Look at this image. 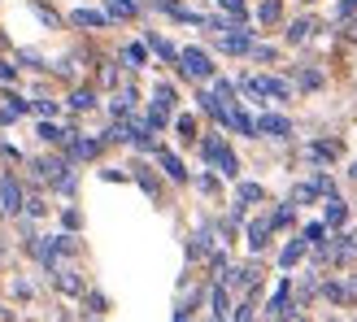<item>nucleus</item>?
Listing matches in <instances>:
<instances>
[{
  "label": "nucleus",
  "instance_id": "nucleus-1",
  "mask_svg": "<svg viewBox=\"0 0 357 322\" xmlns=\"http://www.w3.org/2000/svg\"><path fill=\"white\" fill-rule=\"evenodd\" d=\"M201 153H205V161H214V166L226 174V179H235V174H240V161H235V153L226 149V144H222L218 135H209V139L201 144Z\"/></svg>",
  "mask_w": 357,
  "mask_h": 322
},
{
  "label": "nucleus",
  "instance_id": "nucleus-2",
  "mask_svg": "<svg viewBox=\"0 0 357 322\" xmlns=\"http://www.w3.org/2000/svg\"><path fill=\"white\" fill-rule=\"evenodd\" d=\"M178 70H183L188 78H209V74H214L209 53H201V48H183V53H178Z\"/></svg>",
  "mask_w": 357,
  "mask_h": 322
},
{
  "label": "nucleus",
  "instance_id": "nucleus-3",
  "mask_svg": "<svg viewBox=\"0 0 357 322\" xmlns=\"http://www.w3.org/2000/svg\"><path fill=\"white\" fill-rule=\"evenodd\" d=\"M22 183L13 174H0V214H22Z\"/></svg>",
  "mask_w": 357,
  "mask_h": 322
},
{
  "label": "nucleus",
  "instance_id": "nucleus-4",
  "mask_svg": "<svg viewBox=\"0 0 357 322\" xmlns=\"http://www.w3.org/2000/svg\"><path fill=\"white\" fill-rule=\"evenodd\" d=\"M257 131H262V135H274V139H283L292 126H288V118H279V114H262V118H257Z\"/></svg>",
  "mask_w": 357,
  "mask_h": 322
},
{
  "label": "nucleus",
  "instance_id": "nucleus-5",
  "mask_svg": "<svg viewBox=\"0 0 357 322\" xmlns=\"http://www.w3.org/2000/svg\"><path fill=\"white\" fill-rule=\"evenodd\" d=\"M249 48H253V40H249V31H226V35H222V53H249Z\"/></svg>",
  "mask_w": 357,
  "mask_h": 322
},
{
  "label": "nucleus",
  "instance_id": "nucleus-6",
  "mask_svg": "<svg viewBox=\"0 0 357 322\" xmlns=\"http://www.w3.org/2000/svg\"><path fill=\"white\" fill-rule=\"evenodd\" d=\"M157 161H161V170H166V174H170V179H174V183H183V179H188V170H183V161H178L174 153H166V149H157Z\"/></svg>",
  "mask_w": 357,
  "mask_h": 322
},
{
  "label": "nucleus",
  "instance_id": "nucleus-7",
  "mask_svg": "<svg viewBox=\"0 0 357 322\" xmlns=\"http://www.w3.org/2000/svg\"><path fill=\"white\" fill-rule=\"evenodd\" d=\"M70 157H78V161L101 157V139H70Z\"/></svg>",
  "mask_w": 357,
  "mask_h": 322
},
{
  "label": "nucleus",
  "instance_id": "nucleus-8",
  "mask_svg": "<svg viewBox=\"0 0 357 322\" xmlns=\"http://www.w3.org/2000/svg\"><path fill=\"white\" fill-rule=\"evenodd\" d=\"M53 279H57V287H61L66 296H83V279H78L74 270H61V275H53Z\"/></svg>",
  "mask_w": 357,
  "mask_h": 322
},
{
  "label": "nucleus",
  "instance_id": "nucleus-9",
  "mask_svg": "<svg viewBox=\"0 0 357 322\" xmlns=\"http://www.w3.org/2000/svg\"><path fill=\"white\" fill-rule=\"evenodd\" d=\"M266 235H270V222H262V218L249 222V248H253V253L266 248Z\"/></svg>",
  "mask_w": 357,
  "mask_h": 322
},
{
  "label": "nucleus",
  "instance_id": "nucleus-10",
  "mask_svg": "<svg viewBox=\"0 0 357 322\" xmlns=\"http://www.w3.org/2000/svg\"><path fill=\"white\" fill-rule=\"evenodd\" d=\"M109 18H135V0H105Z\"/></svg>",
  "mask_w": 357,
  "mask_h": 322
},
{
  "label": "nucleus",
  "instance_id": "nucleus-11",
  "mask_svg": "<svg viewBox=\"0 0 357 322\" xmlns=\"http://www.w3.org/2000/svg\"><path fill=\"white\" fill-rule=\"evenodd\" d=\"M70 22H74V26H105V22H109V13H96V9H78Z\"/></svg>",
  "mask_w": 357,
  "mask_h": 322
},
{
  "label": "nucleus",
  "instance_id": "nucleus-12",
  "mask_svg": "<svg viewBox=\"0 0 357 322\" xmlns=\"http://www.w3.org/2000/svg\"><path fill=\"white\" fill-rule=\"evenodd\" d=\"M70 135H74V131H61V126H53V122L40 126V139H44V144H66Z\"/></svg>",
  "mask_w": 357,
  "mask_h": 322
},
{
  "label": "nucleus",
  "instance_id": "nucleus-13",
  "mask_svg": "<svg viewBox=\"0 0 357 322\" xmlns=\"http://www.w3.org/2000/svg\"><path fill=\"white\" fill-rule=\"evenodd\" d=\"M135 183H140L144 192H149V196H161V183L149 174V166H135Z\"/></svg>",
  "mask_w": 357,
  "mask_h": 322
},
{
  "label": "nucleus",
  "instance_id": "nucleus-14",
  "mask_svg": "<svg viewBox=\"0 0 357 322\" xmlns=\"http://www.w3.org/2000/svg\"><path fill=\"white\" fill-rule=\"evenodd\" d=\"M96 105V92L92 87H74L70 92V109H92Z\"/></svg>",
  "mask_w": 357,
  "mask_h": 322
},
{
  "label": "nucleus",
  "instance_id": "nucleus-15",
  "mask_svg": "<svg viewBox=\"0 0 357 322\" xmlns=\"http://www.w3.org/2000/svg\"><path fill=\"white\" fill-rule=\"evenodd\" d=\"M310 31H314V22H310V18H301V22H292V26H288V40H292V44H301V40H310Z\"/></svg>",
  "mask_w": 357,
  "mask_h": 322
},
{
  "label": "nucleus",
  "instance_id": "nucleus-16",
  "mask_svg": "<svg viewBox=\"0 0 357 322\" xmlns=\"http://www.w3.org/2000/svg\"><path fill=\"white\" fill-rule=\"evenodd\" d=\"M344 214H349V209H344V201H340V196H331V201H327V222H331V227H340V222H344Z\"/></svg>",
  "mask_w": 357,
  "mask_h": 322
},
{
  "label": "nucleus",
  "instance_id": "nucleus-17",
  "mask_svg": "<svg viewBox=\"0 0 357 322\" xmlns=\"http://www.w3.org/2000/svg\"><path fill=\"white\" fill-rule=\"evenodd\" d=\"M301 253H305V239H292V244L283 248V266H297V262H301Z\"/></svg>",
  "mask_w": 357,
  "mask_h": 322
},
{
  "label": "nucleus",
  "instance_id": "nucleus-18",
  "mask_svg": "<svg viewBox=\"0 0 357 322\" xmlns=\"http://www.w3.org/2000/svg\"><path fill=\"white\" fill-rule=\"evenodd\" d=\"M166 122H170V109L153 105V109H149V126H153V131H161V126H166Z\"/></svg>",
  "mask_w": 357,
  "mask_h": 322
},
{
  "label": "nucleus",
  "instance_id": "nucleus-19",
  "mask_svg": "<svg viewBox=\"0 0 357 322\" xmlns=\"http://www.w3.org/2000/svg\"><path fill=\"white\" fill-rule=\"evenodd\" d=\"M226 314H231V300H226L222 287H214V318H226Z\"/></svg>",
  "mask_w": 357,
  "mask_h": 322
},
{
  "label": "nucleus",
  "instance_id": "nucleus-20",
  "mask_svg": "<svg viewBox=\"0 0 357 322\" xmlns=\"http://www.w3.org/2000/svg\"><path fill=\"white\" fill-rule=\"evenodd\" d=\"M262 196H266V192L257 187V183H240V201H244V205H253V201H262Z\"/></svg>",
  "mask_w": 357,
  "mask_h": 322
},
{
  "label": "nucleus",
  "instance_id": "nucleus-21",
  "mask_svg": "<svg viewBox=\"0 0 357 322\" xmlns=\"http://www.w3.org/2000/svg\"><path fill=\"white\" fill-rule=\"evenodd\" d=\"M214 96H218V101H226V105H235V87L226 83V78H218V83H214Z\"/></svg>",
  "mask_w": 357,
  "mask_h": 322
},
{
  "label": "nucleus",
  "instance_id": "nucleus-22",
  "mask_svg": "<svg viewBox=\"0 0 357 322\" xmlns=\"http://www.w3.org/2000/svg\"><path fill=\"white\" fill-rule=\"evenodd\" d=\"M174 126H178V135H183V139H197V118H188V114H183Z\"/></svg>",
  "mask_w": 357,
  "mask_h": 322
},
{
  "label": "nucleus",
  "instance_id": "nucleus-23",
  "mask_svg": "<svg viewBox=\"0 0 357 322\" xmlns=\"http://www.w3.org/2000/svg\"><path fill=\"white\" fill-rule=\"evenodd\" d=\"M257 18H262V22H274V18H279V0H266V5L257 9Z\"/></svg>",
  "mask_w": 357,
  "mask_h": 322
},
{
  "label": "nucleus",
  "instance_id": "nucleus-24",
  "mask_svg": "<svg viewBox=\"0 0 357 322\" xmlns=\"http://www.w3.org/2000/svg\"><path fill=\"white\" fill-rule=\"evenodd\" d=\"M78 222H83L78 209H66V214H61V227H66V231H78Z\"/></svg>",
  "mask_w": 357,
  "mask_h": 322
},
{
  "label": "nucleus",
  "instance_id": "nucleus-25",
  "mask_svg": "<svg viewBox=\"0 0 357 322\" xmlns=\"http://www.w3.org/2000/svg\"><path fill=\"white\" fill-rule=\"evenodd\" d=\"M322 231H327L322 222H314V227H305V244H322Z\"/></svg>",
  "mask_w": 357,
  "mask_h": 322
},
{
  "label": "nucleus",
  "instance_id": "nucleus-26",
  "mask_svg": "<svg viewBox=\"0 0 357 322\" xmlns=\"http://www.w3.org/2000/svg\"><path fill=\"white\" fill-rule=\"evenodd\" d=\"M88 305H92V314H105V310H109V300H105L101 292H88Z\"/></svg>",
  "mask_w": 357,
  "mask_h": 322
},
{
  "label": "nucleus",
  "instance_id": "nucleus-27",
  "mask_svg": "<svg viewBox=\"0 0 357 322\" xmlns=\"http://www.w3.org/2000/svg\"><path fill=\"white\" fill-rule=\"evenodd\" d=\"M288 222H292V209L283 205V209H274V218H270V227H288Z\"/></svg>",
  "mask_w": 357,
  "mask_h": 322
},
{
  "label": "nucleus",
  "instance_id": "nucleus-28",
  "mask_svg": "<svg viewBox=\"0 0 357 322\" xmlns=\"http://www.w3.org/2000/svg\"><path fill=\"white\" fill-rule=\"evenodd\" d=\"M126 57H131L135 66H144V61H149V53H144V44H131V48H126Z\"/></svg>",
  "mask_w": 357,
  "mask_h": 322
},
{
  "label": "nucleus",
  "instance_id": "nucleus-29",
  "mask_svg": "<svg viewBox=\"0 0 357 322\" xmlns=\"http://www.w3.org/2000/svg\"><path fill=\"white\" fill-rule=\"evenodd\" d=\"M222 9L231 13V18H244V0H222Z\"/></svg>",
  "mask_w": 357,
  "mask_h": 322
},
{
  "label": "nucleus",
  "instance_id": "nucleus-30",
  "mask_svg": "<svg viewBox=\"0 0 357 322\" xmlns=\"http://www.w3.org/2000/svg\"><path fill=\"white\" fill-rule=\"evenodd\" d=\"M318 83H322V78H318V74H314V70H305V74H301V87H305V92H314V87H318Z\"/></svg>",
  "mask_w": 357,
  "mask_h": 322
},
{
  "label": "nucleus",
  "instance_id": "nucleus-31",
  "mask_svg": "<svg viewBox=\"0 0 357 322\" xmlns=\"http://www.w3.org/2000/svg\"><path fill=\"white\" fill-rule=\"evenodd\" d=\"M35 114H44V118H53V114H57V101H35Z\"/></svg>",
  "mask_w": 357,
  "mask_h": 322
},
{
  "label": "nucleus",
  "instance_id": "nucleus-32",
  "mask_svg": "<svg viewBox=\"0 0 357 322\" xmlns=\"http://www.w3.org/2000/svg\"><path fill=\"white\" fill-rule=\"evenodd\" d=\"M44 209H48V205H44L40 196H31V201H26V214H44Z\"/></svg>",
  "mask_w": 357,
  "mask_h": 322
},
{
  "label": "nucleus",
  "instance_id": "nucleus-33",
  "mask_svg": "<svg viewBox=\"0 0 357 322\" xmlns=\"http://www.w3.org/2000/svg\"><path fill=\"white\" fill-rule=\"evenodd\" d=\"M235 322H253V305H240V310H235Z\"/></svg>",
  "mask_w": 357,
  "mask_h": 322
},
{
  "label": "nucleus",
  "instance_id": "nucleus-34",
  "mask_svg": "<svg viewBox=\"0 0 357 322\" xmlns=\"http://www.w3.org/2000/svg\"><path fill=\"white\" fill-rule=\"evenodd\" d=\"M13 74H18V66H9V61H0V78H5V83H9Z\"/></svg>",
  "mask_w": 357,
  "mask_h": 322
},
{
  "label": "nucleus",
  "instance_id": "nucleus-35",
  "mask_svg": "<svg viewBox=\"0 0 357 322\" xmlns=\"http://www.w3.org/2000/svg\"><path fill=\"white\" fill-rule=\"evenodd\" d=\"M174 322H188V310H178V314H174Z\"/></svg>",
  "mask_w": 357,
  "mask_h": 322
},
{
  "label": "nucleus",
  "instance_id": "nucleus-36",
  "mask_svg": "<svg viewBox=\"0 0 357 322\" xmlns=\"http://www.w3.org/2000/svg\"><path fill=\"white\" fill-rule=\"evenodd\" d=\"M283 322H305V318H301V314H292V318H283Z\"/></svg>",
  "mask_w": 357,
  "mask_h": 322
},
{
  "label": "nucleus",
  "instance_id": "nucleus-37",
  "mask_svg": "<svg viewBox=\"0 0 357 322\" xmlns=\"http://www.w3.org/2000/svg\"><path fill=\"white\" fill-rule=\"evenodd\" d=\"M353 179H357V166H353Z\"/></svg>",
  "mask_w": 357,
  "mask_h": 322
}]
</instances>
